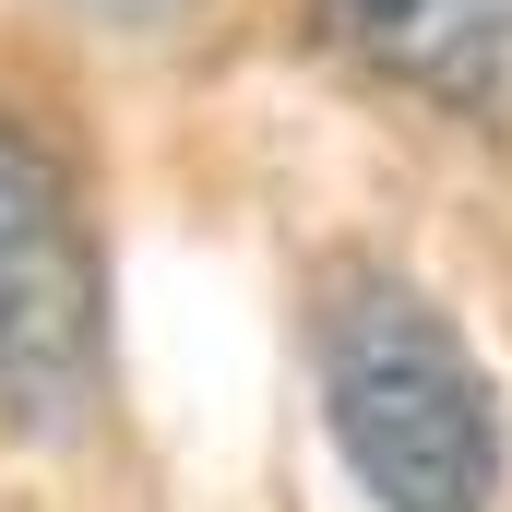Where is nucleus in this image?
Returning a JSON list of instances; mask_svg holds the SVG:
<instances>
[{"label":"nucleus","mask_w":512,"mask_h":512,"mask_svg":"<svg viewBox=\"0 0 512 512\" xmlns=\"http://www.w3.org/2000/svg\"><path fill=\"white\" fill-rule=\"evenodd\" d=\"M310 358H322V417L382 512H489L501 405H489L477 346L453 334V310L429 286L346 262L310 310Z\"/></svg>","instance_id":"nucleus-1"},{"label":"nucleus","mask_w":512,"mask_h":512,"mask_svg":"<svg viewBox=\"0 0 512 512\" xmlns=\"http://www.w3.org/2000/svg\"><path fill=\"white\" fill-rule=\"evenodd\" d=\"M84 393H96V251L60 155L0 120V417L60 429Z\"/></svg>","instance_id":"nucleus-2"},{"label":"nucleus","mask_w":512,"mask_h":512,"mask_svg":"<svg viewBox=\"0 0 512 512\" xmlns=\"http://www.w3.org/2000/svg\"><path fill=\"white\" fill-rule=\"evenodd\" d=\"M358 72L429 108H489L512 84V0H310Z\"/></svg>","instance_id":"nucleus-3"},{"label":"nucleus","mask_w":512,"mask_h":512,"mask_svg":"<svg viewBox=\"0 0 512 512\" xmlns=\"http://www.w3.org/2000/svg\"><path fill=\"white\" fill-rule=\"evenodd\" d=\"M96 12H179V0H96Z\"/></svg>","instance_id":"nucleus-4"}]
</instances>
